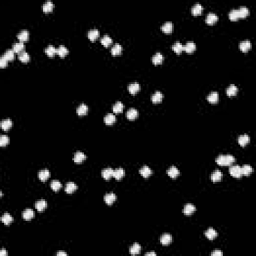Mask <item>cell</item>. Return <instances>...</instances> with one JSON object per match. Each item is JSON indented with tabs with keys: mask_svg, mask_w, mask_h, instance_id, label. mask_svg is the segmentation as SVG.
<instances>
[{
	"mask_svg": "<svg viewBox=\"0 0 256 256\" xmlns=\"http://www.w3.org/2000/svg\"><path fill=\"white\" fill-rule=\"evenodd\" d=\"M235 161V158L232 155H219L216 158V163L220 166H229Z\"/></svg>",
	"mask_w": 256,
	"mask_h": 256,
	"instance_id": "obj_1",
	"label": "cell"
},
{
	"mask_svg": "<svg viewBox=\"0 0 256 256\" xmlns=\"http://www.w3.org/2000/svg\"><path fill=\"white\" fill-rule=\"evenodd\" d=\"M229 173L231 174V176L234 178H240L242 176V172H241V167L238 165H234L229 168Z\"/></svg>",
	"mask_w": 256,
	"mask_h": 256,
	"instance_id": "obj_2",
	"label": "cell"
},
{
	"mask_svg": "<svg viewBox=\"0 0 256 256\" xmlns=\"http://www.w3.org/2000/svg\"><path fill=\"white\" fill-rule=\"evenodd\" d=\"M179 170L178 168H176L175 166H171L169 168V169L167 170V174L169 177H171V178H177V177L179 176Z\"/></svg>",
	"mask_w": 256,
	"mask_h": 256,
	"instance_id": "obj_3",
	"label": "cell"
},
{
	"mask_svg": "<svg viewBox=\"0 0 256 256\" xmlns=\"http://www.w3.org/2000/svg\"><path fill=\"white\" fill-rule=\"evenodd\" d=\"M239 48L242 52H248L251 49V42L249 40H244L239 44Z\"/></svg>",
	"mask_w": 256,
	"mask_h": 256,
	"instance_id": "obj_4",
	"label": "cell"
},
{
	"mask_svg": "<svg viewBox=\"0 0 256 256\" xmlns=\"http://www.w3.org/2000/svg\"><path fill=\"white\" fill-rule=\"evenodd\" d=\"M218 20V16L214 13H209L206 17V23L208 25H213L214 23H216Z\"/></svg>",
	"mask_w": 256,
	"mask_h": 256,
	"instance_id": "obj_5",
	"label": "cell"
},
{
	"mask_svg": "<svg viewBox=\"0 0 256 256\" xmlns=\"http://www.w3.org/2000/svg\"><path fill=\"white\" fill-rule=\"evenodd\" d=\"M249 142H250V137L248 135H246V134H244V135H241V136L238 137V143H239V145L242 146V147L246 146Z\"/></svg>",
	"mask_w": 256,
	"mask_h": 256,
	"instance_id": "obj_6",
	"label": "cell"
},
{
	"mask_svg": "<svg viewBox=\"0 0 256 256\" xmlns=\"http://www.w3.org/2000/svg\"><path fill=\"white\" fill-rule=\"evenodd\" d=\"M195 210H196V208H195V206L193 205V204L188 203V204H186V205L184 206L183 213L185 214V215H191L193 212H195Z\"/></svg>",
	"mask_w": 256,
	"mask_h": 256,
	"instance_id": "obj_7",
	"label": "cell"
},
{
	"mask_svg": "<svg viewBox=\"0 0 256 256\" xmlns=\"http://www.w3.org/2000/svg\"><path fill=\"white\" fill-rule=\"evenodd\" d=\"M115 200H116V195L114 193H107L105 196H104V201H105V203L108 204V205L113 204Z\"/></svg>",
	"mask_w": 256,
	"mask_h": 256,
	"instance_id": "obj_8",
	"label": "cell"
},
{
	"mask_svg": "<svg viewBox=\"0 0 256 256\" xmlns=\"http://www.w3.org/2000/svg\"><path fill=\"white\" fill-rule=\"evenodd\" d=\"M195 49H196V45H195L194 42H187L186 44L183 46V50L186 53H192V52H194Z\"/></svg>",
	"mask_w": 256,
	"mask_h": 256,
	"instance_id": "obj_9",
	"label": "cell"
},
{
	"mask_svg": "<svg viewBox=\"0 0 256 256\" xmlns=\"http://www.w3.org/2000/svg\"><path fill=\"white\" fill-rule=\"evenodd\" d=\"M160 242L163 245H168L172 242V236L170 234H163L160 237Z\"/></svg>",
	"mask_w": 256,
	"mask_h": 256,
	"instance_id": "obj_10",
	"label": "cell"
},
{
	"mask_svg": "<svg viewBox=\"0 0 256 256\" xmlns=\"http://www.w3.org/2000/svg\"><path fill=\"white\" fill-rule=\"evenodd\" d=\"M38 177H39V179H40L41 181L44 182L50 177V172L48 171L47 169L41 170V171H39V173H38Z\"/></svg>",
	"mask_w": 256,
	"mask_h": 256,
	"instance_id": "obj_11",
	"label": "cell"
},
{
	"mask_svg": "<svg viewBox=\"0 0 256 256\" xmlns=\"http://www.w3.org/2000/svg\"><path fill=\"white\" fill-rule=\"evenodd\" d=\"M86 156L83 152H80V151H77L74 155V162L75 163H82L85 160Z\"/></svg>",
	"mask_w": 256,
	"mask_h": 256,
	"instance_id": "obj_12",
	"label": "cell"
},
{
	"mask_svg": "<svg viewBox=\"0 0 256 256\" xmlns=\"http://www.w3.org/2000/svg\"><path fill=\"white\" fill-rule=\"evenodd\" d=\"M137 116H138V111L134 108L129 109L127 113H126V117H127L129 120H134V119L137 118Z\"/></svg>",
	"mask_w": 256,
	"mask_h": 256,
	"instance_id": "obj_13",
	"label": "cell"
},
{
	"mask_svg": "<svg viewBox=\"0 0 256 256\" xmlns=\"http://www.w3.org/2000/svg\"><path fill=\"white\" fill-rule=\"evenodd\" d=\"M22 217L23 219H25V220H31V219L34 217V211L32 209H29V208L26 209V210L23 211Z\"/></svg>",
	"mask_w": 256,
	"mask_h": 256,
	"instance_id": "obj_14",
	"label": "cell"
},
{
	"mask_svg": "<svg viewBox=\"0 0 256 256\" xmlns=\"http://www.w3.org/2000/svg\"><path fill=\"white\" fill-rule=\"evenodd\" d=\"M113 171L114 170H112L111 168H106V169H104L101 173L102 177L105 180H109L111 177H113Z\"/></svg>",
	"mask_w": 256,
	"mask_h": 256,
	"instance_id": "obj_15",
	"label": "cell"
},
{
	"mask_svg": "<svg viewBox=\"0 0 256 256\" xmlns=\"http://www.w3.org/2000/svg\"><path fill=\"white\" fill-rule=\"evenodd\" d=\"M115 120H116V117L112 113L107 114V115L104 117V122H105V124H107V125H112V124L115 122Z\"/></svg>",
	"mask_w": 256,
	"mask_h": 256,
	"instance_id": "obj_16",
	"label": "cell"
},
{
	"mask_svg": "<svg viewBox=\"0 0 256 256\" xmlns=\"http://www.w3.org/2000/svg\"><path fill=\"white\" fill-rule=\"evenodd\" d=\"M24 44H23V42H17V43H15V44H13V50L14 52L15 53H19V54H20V53H22V52H24Z\"/></svg>",
	"mask_w": 256,
	"mask_h": 256,
	"instance_id": "obj_17",
	"label": "cell"
},
{
	"mask_svg": "<svg viewBox=\"0 0 256 256\" xmlns=\"http://www.w3.org/2000/svg\"><path fill=\"white\" fill-rule=\"evenodd\" d=\"M45 53L47 54L48 57H53L56 53H57V49L52 45H48L47 47L45 48Z\"/></svg>",
	"mask_w": 256,
	"mask_h": 256,
	"instance_id": "obj_18",
	"label": "cell"
},
{
	"mask_svg": "<svg viewBox=\"0 0 256 256\" xmlns=\"http://www.w3.org/2000/svg\"><path fill=\"white\" fill-rule=\"evenodd\" d=\"M76 189H77V186L74 182H68V183L66 184V187H65V192L68 194H71Z\"/></svg>",
	"mask_w": 256,
	"mask_h": 256,
	"instance_id": "obj_19",
	"label": "cell"
},
{
	"mask_svg": "<svg viewBox=\"0 0 256 256\" xmlns=\"http://www.w3.org/2000/svg\"><path fill=\"white\" fill-rule=\"evenodd\" d=\"M218 99H219V95L217 92H211V93L208 95V97H207V100L212 104L217 103Z\"/></svg>",
	"mask_w": 256,
	"mask_h": 256,
	"instance_id": "obj_20",
	"label": "cell"
},
{
	"mask_svg": "<svg viewBox=\"0 0 256 256\" xmlns=\"http://www.w3.org/2000/svg\"><path fill=\"white\" fill-rule=\"evenodd\" d=\"M139 172H140L141 176H143L144 178H148V177H149L150 175L152 174V171H151V169L148 166H143L140 169Z\"/></svg>",
	"mask_w": 256,
	"mask_h": 256,
	"instance_id": "obj_21",
	"label": "cell"
},
{
	"mask_svg": "<svg viewBox=\"0 0 256 256\" xmlns=\"http://www.w3.org/2000/svg\"><path fill=\"white\" fill-rule=\"evenodd\" d=\"M162 99H163V94L159 91L155 92V93L152 95V97H151V100H152L153 103H159V102L162 101Z\"/></svg>",
	"mask_w": 256,
	"mask_h": 256,
	"instance_id": "obj_22",
	"label": "cell"
},
{
	"mask_svg": "<svg viewBox=\"0 0 256 256\" xmlns=\"http://www.w3.org/2000/svg\"><path fill=\"white\" fill-rule=\"evenodd\" d=\"M238 92V88L235 86V85H230V86L228 87L227 90H226V93H227V95L229 97H233L235 96L236 94H237Z\"/></svg>",
	"mask_w": 256,
	"mask_h": 256,
	"instance_id": "obj_23",
	"label": "cell"
},
{
	"mask_svg": "<svg viewBox=\"0 0 256 256\" xmlns=\"http://www.w3.org/2000/svg\"><path fill=\"white\" fill-rule=\"evenodd\" d=\"M205 236L208 238L209 240H213L214 238L217 236V232L214 230L213 228H208L207 230L205 231Z\"/></svg>",
	"mask_w": 256,
	"mask_h": 256,
	"instance_id": "obj_24",
	"label": "cell"
},
{
	"mask_svg": "<svg viewBox=\"0 0 256 256\" xmlns=\"http://www.w3.org/2000/svg\"><path fill=\"white\" fill-rule=\"evenodd\" d=\"M124 174H125V172H124V170L122 169V168H118V169H116V170H114V171H113V177L116 180L122 179Z\"/></svg>",
	"mask_w": 256,
	"mask_h": 256,
	"instance_id": "obj_25",
	"label": "cell"
},
{
	"mask_svg": "<svg viewBox=\"0 0 256 256\" xmlns=\"http://www.w3.org/2000/svg\"><path fill=\"white\" fill-rule=\"evenodd\" d=\"M17 38H18V40H20V42H25V41L28 40L29 38V33L27 30H23L21 31L20 33L17 35Z\"/></svg>",
	"mask_w": 256,
	"mask_h": 256,
	"instance_id": "obj_26",
	"label": "cell"
},
{
	"mask_svg": "<svg viewBox=\"0 0 256 256\" xmlns=\"http://www.w3.org/2000/svg\"><path fill=\"white\" fill-rule=\"evenodd\" d=\"M222 179V172L219 171V170H216L211 174V180L213 182H218Z\"/></svg>",
	"mask_w": 256,
	"mask_h": 256,
	"instance_id": "obj_27",
	"label": "cell"
},
{
	"mask_svg": "<svg viewBox=\"0 0 256 256\" xmlns=\"http://www.w3.org/2000/svg\"><path fill=\"white\" fill-rule=\"evenodd\" d=\"M139 90H140V85L136 83V82L135 83H131L128 86V91L130 92L131 94H136Z\"/></svg>",
	"mask_w": 256,
	"mask_h": 256,
	"instance_id": "obj_28",
	"label": "cell"
},
{
	"mask_svg": "<svg viewBox=\"0 0 256 256\" xmlns=\"http://www.w3.org/2000/svg\"><path fill=\"white\" fill-rule=\"evenodd\" d=\"M11 127H12V121L10 120V119H4V120H2V122H1L2 130L7 131V130H9Z\"/></svg>",
	"mask_w": 256,
	"mask_h": 256,
	"instance_id": "obj_29",
	"label": "cell"
},
{
	"mask_svg": "<svg viewBox=\"0 0 256 256\" xmlns=\"http://www.w3.org/2000/svg\"><path fill=\"white\" fill-rule=\"evenodd\" d=\"M161 30L163 31V32L164 33H166V34H170L172 32V30H173V25H172V23L171 22H166V23H164L162 25V27H161Z\"/></svg>",
	"mask_w": 256,
	"mask_h": 256,
	"instance_id": "obj_30",
	"label": "cell"
},
{
	"mask_svg": "<svg viewBox=\"0 0 256 256\" xmlns=\"http://www.w3.org/2000/svg\"><path fill=\"white\" fill-rule=\"evenodd\" d=\"M88 38L90 39V41H95L97 38L99 37V31L97 29H93V30H90L88 34H87Z\"/></svg>",
	"mask_w": 256,
	"mask_h": 256,
	"instance_id": "obj_31",
	"label": "cell"
},
{
	"mask_svg": "<svg viewBox=\"0 0 256 256\" xmlns=\"http://www.w3.org/2000/svg\"><path fill=\"white\" fill-rule=\"evenodd\" d=\"M46 207H47V203H46L45 200H38L35 203V208L37 209L39 212L43 211L46 208Z\"/></svg>",
	"mask_w": 256,
	"mask_h": 256,
	"instance_id": "obj_32",
	"label": "cell"
},
{
	"mask_svg": "<svg viewBox=\"0 0 256 256\" xmlns=\"http://www.w3.org/2000/svg\"><path fill=\"white\" fill-rule=\"evenodd\" d=\"M238 15H239V18H246V17L249 15V10H248V8H246L244 6L240 7V8L238 9Z\"/></svg>",
	"mask_w": 256,
	"mask_h": 256,
	"instance_id": "obj_33",
	"label": "cell"
},
{
	"mask_svg": "<svg viewBox=\"0 0 256 256\" xmlns=\"http://www.w3.org/2000/svg\"><path fill=\"white\" fill-rule=\"evenodd\" d=\"M253 169L252 167L250 166V165H243L242 167H241V172H242V175H245V176H249V175L252 173Z\"/></svg>",
	"mask_w": 256,
	"mask_h": 256,
	"instance_id": "obj_34",
	"label": "cell"
},
{
	"mask_svg": "<svg viewBox=\"0 0 256 256\" xmlns=\"http://www.w3.org/2000/svg\"><path fill=\"white\" fill-rule=\"evenodd\" d=\"M152 62H153V64H154V65L161 64V63L163 62L162 54H160V53H156V54L152 57Z\"/></svg>",
	"mask_w": 256,
	"mask_h": 256,
	"instance_id": "obj_35",
	"label": "cell"
},
{
	"mask_svg": "<svg viewBox=\"0 0 256 256\" xmlns=\"http://www.w3.org/2000/svg\"><path fill=\"white\" fill-rule=\"evenodd\" d=\"M53 8H54V4H53L51 1H47V2H45V3L43 4V6H42V9H43V11H44L45 13H48V12H51V11L53 10Z\"/></svg>",
	"mask_w": 256,
	"mask_h": 256,
	"instance_id": "obj_36",
	"label": "cell"
},
{
	"mask_svg": "<svg viewBox=\"0 0 256 256\" xmlns=\"http://www.w3.org/2000/svg\"><path fill=\"white\" fill-rule=\"evenodd\" d=\"M129 251H130V253L132 255H137V254H139L140 251H141V246L138 244V243H134V244L131 246V248Z\"/></svg>",
	"mask_w": 256,
	"mask_h": 256,
	"instance_id": "obj_37",
	"label": "cell"
},
{
	"mask_svg": "<svg viewBox=\"0 0 256 256\" xmlns=\"http://www.w3.org/2000/svg\"><path fill=\"white\" fill-rule=\"evenodd\" d=\"M172 49H173V51H174L175 53H176V54H181L182 51H183V45H182L180 42H176V43H174V44H173Z\"/></svg>",
	"mask_w": 256,
	"mask_h": 256,
	"instance_id": "obj_38",
	"label": "cell"
},
{
	"mask_svg": "<svg viewBox=\"0 0 256 256\" xmlns=\"http://www.w3.org/2000/svg\"><path fill=\"white\" fill-rule=\"evenodd\" d=\"M202 10H203V8H202L201 4L196 3L193 7H192V14L195 16H197V15H199V14H201Z\"/></svg>",
	"mask_w": 256,
	"mask_h": 256,
	"instance_id": "obj_39",
	"label": "cell"
},
{
	"mask_svg": "<svg viewBox=\"0 0 256 256\" xmlns=\"http://www.w3.org/2000/svg\"><path fill=\"white\" fill-rule=\"evenodd\" d=\"M121 52H122V47H121L120 44H115L111 48V54L113 56L119 55Z\"/></svg>",
	"mask_w": 256,
	"mask_h": 256,
	"instance_id": "obj_40",
	"label": "cell"
},
{
	"mask_svg": "<svg viewBox=\"0 0 256 256\" xmlns=\"http://www.w3.org/2000/svg\"><path fill=\"white\" fill-rule=\"evenodd\" d=\"M57 54L59 55L61 58L65 57V56L68 54V49H67L66 47H65V46H63V45L59 46V47L57 48Z\"/></svg>",
	"mask_w": 256,
	"mask_h": 256,
	"instance_id": "obj_41",
	"label": "cell"
},
{
	"mask_svg": "<svg viewBox=\"0 0 256 256\" xmlns=\"http://www.w3.org/2000/svg\"><path fill=\"white\" fill-rule=\"evenodd\" d=\"M1 221L5 224V225H9V224L13 221V218H12V216L10 215V214L5 213V214H3V216L1 217Z\"/></svg>",
	"mask_w": 256,
	"mask_h": 256,
	"instance_id": "obj_42",
	"label": "cell"
},
{
	"mask_svg": "<svg viewBox=\"0 0 256 256\" xmlns=\"http://www.w3.org/2000/svg\"><path fill=\"white\" fill-rule=\"evenodd\" d=\"M87 110H88V108H87V106L85 105V104H81V105H80V106H78V108H77L76 112H77L78 115L83 116V115H85V114L87 113Z\"/></svg>",
	"mask_w": 256,
	"mask_h": 256,
	"instance_id": "obj_43",
	"label": "cell"
},
{
	"mask_svg": "<svg viewBox=\"0 0 256 256\" xmlns=\"http://www.w3.org/2000/svg\"><path fill=\"white\" fill-rule=\"evenodd\" d=\"M124 109V105L121 102H116L113 105V112L114 113H121Z\"/></svg>",
	"mask_w": 256,
	"mask_h": 256,
	"instance_id": "obj_44",
	"label": "cell"
},
{
	"mask_svg": "<svg viewBox=\"0 0 256 256\" xmlns=\"http://www.w3.org/2000/svg\"><path fill=\"white\" fill-rule=\"evenodd\" d=\"M18 58H19V60L23 63H27L29 60H30V56H29L28 53H26L25 51L22 53H20V54L18 55Z\"/></svg>",
	"mask_w": 256,
	"mask_h": 256,
	"instance_id": "obj_45",
	"label": "cell"
},
{
	"mask_svg": "<svg viewBox=\"0 0 256 256\" xmlns=\"http://www.w3.org/2000/svg\"><path fill=\"white\" fill-rule=\"evenodd\" d=\"M112 43V39L109 37L108 35H104L103 37H102L101 39V44L103 46H105V47H108V46H110Z\"/></svg>",
	"mask_w": 256,
	"mask_h": 256,
	"instance_id": "obj_46",
	"label": "cell"
},
{
	"mask_svg": "<svg viewBox=\"0 0 256 256\" xmlns=\"http://www.w3.org/2000/svg\"><path fill=\"white\" fill-rule=\"evenodd\" d=\"M50 186H51V189L53 190V191H55V192H57L58 190H59L60 188H61V183H60L59 181H57V180H53L52 182H51V184H50Z\"/></svg>",
	"mask_w": 256,
	"mask_h": 256,
	"instance_id": "obj_47",
	"label": "cell"
},
{
	"mask_svg": "<svg viewBox=\"0 0 256 256\" xmlns=\"http://www.w3.org/2000/svg\"><path fill=\"white\" fill-rule=\"evenodd\" d=\"M14 56H15V52L13 50H7L5 53H4L3 57H5L7 59V61H11V60L14 59Z\"/></svg>",
	"mask_w": 256,
	"mask_h": 256,
	"instance_id": "obj_48",
	"label": "cell"
},
{
	"mask_svg": "<svg viewBox=\"0 0 256 256\" xmlns=\"http://www.w3.org/2000/svg\"><path fill=\"white\" fill-rule=\"evenodd\" d=\"M229 19L231 21H236L239 19V15H238V10H231L229 13Z\"/></svg>",
	"mask_w": 256,
	"mask_h": 256,
	"instance_id": "obj_49",
	"label": "cell"
},
{
	"mask_svg": "<svg viewBox=\"0 0 256 256\" xmlns=\"http://www.w3.org/2000/svg\"><path fill=\"white\" fill-rule=\"evenodd\" d=\"M9 143V138L8 136L6 135H2L1 137H0V146H2V147H4V146H6L7 144Z\"/></svg>",
	"mask_w": 256,
	"mask_h": 256,
	"instance_id": "obj_50",
	"label": "cell"
},
{
	"mask_svg": "<svg viewBox=\"0 0 256 256\" xmlns=\"http://www.w3.org/2000/svg\"><path fill=\"white\" fill-rule=\"evenodd\" d=\"M7 63H8V61H7V59H6L5 57H3V56H2V57L0 58V67H1V68L6 67Z\"/></svg>",
	"mask_w": 256,
	"mask_h": 256,
	"instance_id": "obj_51",
	"label": "cell"
},
{
	"mask_svg": "<svg viewBox=\"0 0 256 256\" xmlns=\"http://www.w3.org/2000/svg\"><path fill=\"white\" fill-rule=\"evenodd\" d=\"M222 255H223V253H222V251H220V250L213 251L211 254V256H222Z\"/></svg>",
	"mask_w": 256,
	"mask_h": 256,
	"instance_id": "obj_52",
	"label": "cell"
},
{
	"mask_svg": "<svg viewBox=\"0 0 256 256\" xmlns=\"http://www.w3.org/2000/svg\"><path fill=\"white\" fill-rule=\"evenodd\" d=\"M56 255H57V256H66V255H67V253H66V252H64V251H60V252H58Z\"/></svg>",
	"mask_w": 256,
	"mask_h": 256,
	"instance_id": "obj_53",
	"label": "cell"
},
{
	"mask_svg": "<svg viewBox=\"0 0 256 256\" xmlns=\"http://www.w3.org/2000/svg\"><path fill=\"white\" fill-rule=\"evenodd\" d=\"M6 250L5 249H2L1 250V252H0V256H6Z\"/></svg>",
	"mask_w": 256,
	"mask_h": 256,
	"instance_id": "obj_54",
	"label": "cell"
},
{
	"mask_svg": "<svg viewBox=\"0 0 256 256\" xmlns=\"http://www.w3.org/2000/svg\"><path fill=\"white\" fill-rule=\"evenodd\" d=\"M146 256H156V253L155 252H148V253H146Z\"/></svg>",
	"mask_w": 256,
	"mask_h": 256,
	"instance_id": "obj_55",
	"label": "cell"
}]
</instances>
